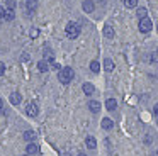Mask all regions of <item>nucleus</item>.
<instances>
[{"instance_id": "obj_21", "label": "nucleus", "mask_w": 158, "mask_h": 156, "mask_svg": "<svg viewBox=\"0 0 158 156\" xmlns=\"http://www.w3.org/2000/svg\"><path fill=\"white\" fill-rule=\"evenodd\" d=\"M124 5H126L127 9H134V7L138 5V0H124Z\"/></svg>"}, {"instance_id": "obj_13", "label": "nucleus", "mask_w": 158, "mask_h": 156, "mask_svg": "<svg viewBox=\"0 0 158 156\" xmlns=\"http://www.w3.org/2000/svg\"><path fill=\"white\" fill-rule=\"evenodd\" d=\"M83 93L85 95H92L94 93V90H95V88H94V85L92 83H83Z\"/></svg>"}, {"instance_id": "obj_24", "label": "nucleus", "mask_w": 158, "mask_h": 156, "mask_svg": "<svg viewBox=\"0 0 158 156\" xmlns=\"http://www.w3.org/2000/svg\"><path fill=\"white\" fill-rule=\"evenodd\" d=\"M4 73H5V64L2 63V61H0V76H2Z\"/></svg>"}, {"instance_id": "obj_3", "label": "nucleus", "mask_w": 158, "mask_h": 156, "mask_svg": "<svg viewBox=\"0 0 158 156\" xmlns=\"http://www.w3.org/2000/svg\"><path fill=\"white\" fill-rule=\"evenodd\" d=\"M38 10V0H26L24 2V12L27 15H32V14Z\"/></svg>"}, {"instance_id": "obj_22", "label": "nucleus", "mask_w": 158, "mask_h": 156, "mask_svg": "<svg viewBox=\"0 0 158 156\" xmlns=\"http://www.w3.org/2000/svg\"><path fill=\"white\" fill-rule=\"evenodd\" d=\"M146 9H144V7H141V9H138V12H136V15L139 17V19H144V17H146Z\"/></svg>"}, {"instance_id": "obj_10", "label": "nucleus", "mask_w": 158, "mask_h": 156, "mask_svg": "<svg viewBox=\"0 0 158 156\" xmlns=\"http://www.w3.org/2000/svg\"><path fill=\"white\" fill-rule=\"evenodd\" d=\"M89 109H90V112L97 114V112L100 110V104H99L97 100H90V102H89Z\"/></svg>"}, {"instance_id": "obj_31", "label": "nucleus", "mask_w": 158, "mask_h": 156, "mask_svg": "<svg viewBox=\"0 0 158 156\" xmlns=\"http://www.w3.org/2000/svg\"><path fill=\"white\" fill-rule=\"evenodd\" d=\"M53 68H55V70H61V66H60L58 63H53Z\"/></svg>"}, {"instance_id": "obj_6", "label": "nucleus", "mask_w": 158, "mask_h": 156, "mask_svg": "<svg viewBox=\"0 0 158 156\" xmlns=\"http://www.w3.org/2000/svg\"><path fill=\"white\" fill-rule=\"evenodd\" d=\"M82 9L85 10L87 14H90V12H94V9H95V3H94L92 0H85V2L82 3Z\"/></svg>"}, {"instance_id": "obj_26", "label": "nucleus", "mask_w": 158, "mask_h": 156, "mask_svg": "<svg viewBox=\"0 0 158 156\" xmlns=\"http://www.w3.org/2000/svg\"><path fill=\"white\" fill-rule=\"evenodd\" d=\"M21 60H22V61H29V54H26V53H24V54L21 56Z\"/></svg>"}, {"instance_id": "obj_12", "label": "nucleus", "mask_w": 158, "mask_h": 156, "mask_svg": "<svg viewBox=\"0 0 158 156\" xmlns=\"http://www.w3.org/2000/svg\"><path fill=\"white\" fill-rule=\"evenodd\" d=\"M26 151H27V154H36V153L39 151V148L34 144V142H29L27 148H26Z\"/></svg>"}, {"instance_id": "obj_16", "label": "nucleus", "mask_w": 158, "mask_h": 156, "mask_svg": "<svg viewBox=\"0 0 158 156\" xmlns=\"http://www.w3.org/2000/svg\"><path fill=\"white\" fill-rule=\"evenodd\" d=\"M106 107H107V110H114V109L117 107V102L114 100V98H107V102H106Z\"/></svg>"}, {"instance_id": "obj_19", "label": "nucleus", "mask_w": 158, "mask_h": 156, "mask_svg": "<svg viewBox=\"0 0 158 156\" xmlns=\"http://www.w3.org/2000/svg\"><path fill=\"white\" fill-rule=\"evenodd\" d=\"M14 17H15V14H14V10H5V15H4V20H14Z\"/></svg>"}, {"instance_id": "obj_18", "label": "nucleus", "mask_w": 158, "mask_h": 156, "mask_svg": "<svg viewBox=\"0 0 158 156\" xmlns=\"http://www.w3.org/2000/svg\"><path fill=\"white\" fill-rule=\"evenodd\" d=\"M104 68H106V71H112L114 70V61L107 58V60L104 61Z\"/></svg>"}, {"instance_id": "obj_15", "label": "nucleus", "mask_w": 158, "mask_h": 156, "mask_svg": "<svg viewBox=\"0 0 158 156\" xmlns=\"http://www.w3.org/2000/svg\"><path fill=\"white\" fill-rule=\"evenodd\" d=\"M24 139H26V141H29V142H32L36 139V132L34 131H26L24 132Z\"/></svg>"}, {"instance_id": "obj_1", "label": "nucleus", "mask_w": 158, "mask_h": 156, "mask_svg": "<svg viewBox=\"0 0 158 156\" xmlns=\"http://www.w3.org/2000/svg\"><path fill=\"white\" fill-rule=\"evenodd\" d=\"M73 76H75V71H73L70 66H66V68H61V70H60V73H58V80L61 81L63 85L70 83V81L73 80Z\"/></svg>"}, {"instance_id": "obj_8", "label": "nucleus", "mask_w": 158, "mask_h": 156, "mask_svg": "<svg viewBox=\"0 0 158 156\" xmlns=\"http://www.w3.org/2000/svg\"><path fill=\"white\" fill-rule=\"evenodd\" d=\"M85 144H87V148H89V149H95V148H97L95 138H94V136H89V138L85 139Z\"/></svg>"}, {"instance_id": "obj_34", "label": "nucleus", "mask_w": 158, "mask_h": 156, "mask_svg": "<svg viewBox=\"0 0 158 156\" xmlns=\"http://www.w3.org/2000/svg\"><path fill=\"white\" fill-rule=\"evenodd\" d=\"M65 156H72V154H65Z\"/></svg>"}, {"instance_id": "obj_23", "label": "nucleus", "mask_w": 158, "mask_h": 156, "mask_svg": "<svg viewBox=\"0 0 158 156\" xmlns=\"http://www.w3.org/2000/svg\"><path fill=\"white\" fill-rule=\"evenodd\" d=\"M5 5L9 7V10H14L15 9V0H5Z\"/></svg>"}, {"instance_id": "obj_4", "label": "nucleus", "mask_w": 158, "mask_h": 156, "mask_svg": "<svg viewBox=\"0 0 158 156\" xmlns=\"http://www.w3.org/2000/svg\"><path fill=\"white\" fill-rule=\"evenodd\" d=\"M153 29V22H151V19H148V17H144V19H139V31L141 32H150V31Z\"/></svg>"}, {"instance_id": "obj_5", "label": "nucleus", "mask_w": 158, "mask_h": 156, "mask_svg": "<svg viewBox=\"0 0 158 156\" xmlns=\"http://www.w3.org/2000/svg\"><path fill=\"white\" fill-rule=\"evenodd\" d=\"M26 114H27L29 117H36V115L39 114V107L34 102H29V104L26 105Z\"/></svg>"}, {"instance_id": "obj_14", "label": "nucleus", "mask_w": 158, "mask_h": 156, "mask_svg": "<svg viewBox=\"0 0 158 156\" xmlns=\"http://www.w3.org/2000/svg\"><path fill=\"white\" fill-rule=\"evenodd\" d=\"M102 127L106 129V131H109V129H112V127H114V122L110 121L109 117H106V119H102Z\"/></svg>"}, {"instance_id": "obj_25", "label": "nucleus", "mask_w": 158, "mask_h": 156, "mask_svg": "<svg viewBox=\"0 0 158 156\" xmlns=\"http://www.w3.org/2000/svg\"><path fill=\"white\" fill-rule=\"evenodd\" d=\"M4 15H5V9H4L2 5H0V20L4 19Z\"/></svg>"}, {"instance_id": "obj_28", "label": "nucleus", "mask_w": 158, "mask_h": 156, "mask_svg": "<svg viewBox=\"0 0 158 156\" xmlns=\"http://www.w3.org/2000/svg\"><path fill=\"white\" fill-rule=\"evenodd\" d=\"M151 58H153V61H158V49L153 53V56H151Z\"/></svg>"}, {"instance_id": "obj_9", "label": "nucleus", "mask_w": 158, "mask_h": 156, "mask_svg": "<svg viewBox=\"0 0 158 156\" xmlns=\"http://www.w3.org/2000/svg\"><path fill=\"white\" fill-rule=\"evenodd\" d=\"M38 70L41 71V73H46V71L49 70V63H48L46 60H41V61L38 63Z\"/></svg>"}, {"instance_id": "obj_30", "label": "nucleus", "mask_w": 158, "mask_h": 156, "mask_svg": "<svg viewBox=\"0 0 158 156\" xmlns=\"http://www.w3.org/2000/svg\"><path fill=\"white\" fill-rule=\"evenodd\" d=\"M36 36H38V31L32 29V31H31V37H36Z\"/></svg>"}, {"instance_id": "obj_33", "label": "nucleus", "mask_w": 158, "mask_h": 156, "mask_svg": "<svg viewBox=\"0 0 158 156\" xmlns=\"http://www.w3.org/2000/svg\"><path fill=\"white\" fill-rule=\"evenodd\" d=\"M78 156H87V154H83V153H80V154Z\"/></svg>"}, {"instance_id": "obj_20", "label": "nucleus", "mask_w": 158, "mask_h": 156, "mask_svg": "<svg viewBox=\"0 0 158 156\" xmlns=\"http://www.w3.org/2000/svg\"><path fill=\"white\" fill-rule=\"evenodd\" d=\"M90 70H92L94 73H99V70H100L99 61H92V63H90Z\"/></svg>"}, {"instance_id": "obj_32", "label": "nucleus", "mask_w": 158, "mask_h": 156, "mask_svg": "<svg viewBox=\"0 0 158 156\" xmlns=\"http://www.w3.org/2000/svg\"><path fill=\"white\" fill-rule=\"evenodd\" d=\"M4 110V100H2V98H0V112Z\"/></svg>"}, {"instance_id": "obj_27", "label": "nucleus", "mask_w": 158, "mask_h": 156, "mask_svg": "<svg viewBox=\"0 0 158 156\" xmlns=\"http://www.w3.org/2000/svg\"><path fill=\"white\" fill-rule=\"evenodd\" d=\"M153 114H155V117H156V119H158V104H156V105H155V109H153Z\"/></svg>"}, {"instance_id": "obj_7", "label": "nucleus", "mask_w": 158, "mask_h": 156, "mask_svg": "<svg viewBox=\"0 0 158 156\" xmlns=\"http://www.w3.org/2000/svg\"><path fill=\"white\" fill-rule=\"evenodd\" d=\"M21 100H22V97H21V93H19V92L10 93V104L12 105H19V104H21Z\"/></svg>"}, {"instance_id": "obj_11", "label": "nucleus", "mask_w": 158, "mask_h": 156, "mask_svg": "<svg viewBox=\"0 0 158 156\" xmlns=\"http://www.w3.org/2000/svg\"><path fill=\"white\" fill-rule=\"evenodd\" d=\"M44 60L48 61V63H53V60H55V53H53L49 47H44Z\"/></svg>"}, {"instance_id": "obj_29", "label": "nucleus", "mask_w": 158, "mask_h": 156, "mask_svg": "<svg viewBox=\"0 0 158 156\" xmlns=\"http://www.w3.org/2000/svg\"><path fill=\"white\" fill-rule=\"evenodd\" d=\"M144 142H146V144H150V142H151V136H146V138H144Z\"/></svg>"}, {"instance_id": "obj_2", "label": "nucleus", "mask_w": 158, "mask_h": 156, "mask_svg": "<svg viewBox=\"0 0 158 156\" xmlns=\"http://www.w3.org/2000/svg\"><path fill=\"white\" fill-rule=\"evenodd\" d=\"M65 32H66V36H68L70 39H77L78 34H80V26L77 22H68L66 27H65Z\"/></svg>"}, {"instance_id": "obj_17", "label": "nucleus", "mask_w": 158, "mask_h": 156, "mask_svg": "<svg viewBox=\"0 0 158 156\" xmlns=\"http://www.w3.org/2000/svg\"><path fill=\"white\" fill-rule=\"evenodd\" d=\"M104 36L109 37V39H112V37H114V29L110 26H106V27H104Z\"/></svg>"}]
</instances>
